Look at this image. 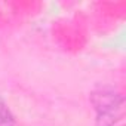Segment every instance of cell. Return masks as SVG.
Returning a JSON list of instances; mask_svg holds the SVG:
<instances>
[{
    "label": "cell",
    "mask_w": 126,
    "mask_h": 126,
    "mask_svg": "<svg viewBox=\"0 0 126 126\" xmlns=\"http://www.w3.org/2000/svg\"><path fill=\"white\" fill-rule=\"evenodd\" d=\"M123 99L113 91H99L94 94V104L98 111V122L102 126H113Z\"/></svg>",
    "instance_id": "6da1fadb"
},
{
    "label": "cell",
    "mask_w": 126,
    "mask_h": 126,
    "mask_svg": "<svg viewBox=\"0 0 126 126\" xmlns=\"http://www.w3.org/2000/svg\"><path fill=\"white\" fill-rule=\"evenodd\" d=\"M0 126H16L15 117L2 98H0Z\"/></svg>",
    "instance_id": "7a4b0ae2"
}]
</instances>
